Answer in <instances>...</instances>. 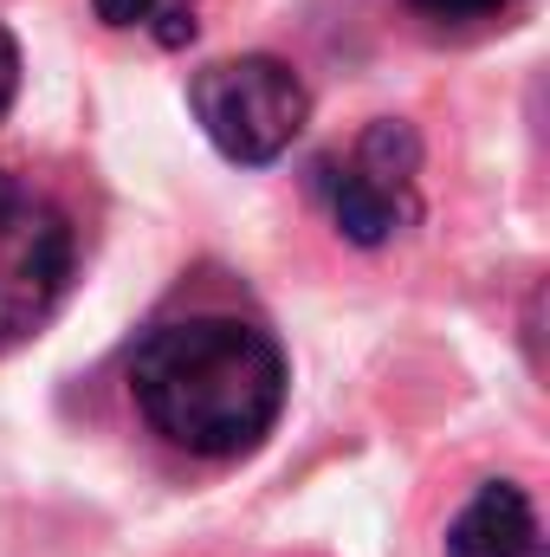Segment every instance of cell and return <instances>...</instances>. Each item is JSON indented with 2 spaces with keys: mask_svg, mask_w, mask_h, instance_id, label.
I'll list each match as a JSON object with an SVG mask.
<instances>
[{
  "mask_svg": "<svg viewBox=\"0 0 550 557\" xmlns=\"http://www.w3.org/2000/svg\"><path fill=\"white\" fill-rule=\"evenodd\" d=\"M130 396L162 441L201 460H234L273 434L285 409V357L247 318H175L137 344Z\"/></svg>",
  "mask_w": 550,
  "mask_h": 557,
  "instance_id": "cell-1",
  "label": "cell"
},
{
  "mask_svg": "<svg viewBox=\"0 0 550 557\" xmlns=\"http://www.w3.org/2000/svg\"><path fill=\"white\" fill-rule=\"evenodd\" d=\"M188 104L201 117L208 143L227 156V162H278L304 117H311V98L298 85V72L285 59H266V52H247V59H221L208 65L195 85H188Z\"/></svg>",
  "mask_w": 550,
  "mask_h": 557,
  "instance_id": "cell-2",
  "label": "cell"
},
{
  "mask_svg": "<svg viewBox=\"0 0 550 557\" xmlns=\"http://www.w3.org/2000/svg\"><path fill=\"white\" fill-rule=\"evenodd\" d=\"M72 221L26 175L0 169V350L26 344L72 285Z\"/></svg>",
  "mask_w": 550,
  "mask_h": 557,
  "instance_id": "cell-3",
  "label": "cell"
},
{
  "mask_svg": "<svg viewBox=\"0 0 550 557\" xmlns=\"http://www.w3.org/2000/svg\"><path fill=\"white\" fill-rule=\"evenodd\" d=\"M414 169H421V143L409 124H370L350 156H324L317 162V195L337 221L343 240L357 247H383L421 214L414 201Z\"/></svg>",
  "mask_w": 550,
  "mask_h": 557,
  "instance_id": "cell-4",
  "label": "cell"
},
{
  "mask_svg": "<svg viewBox=\"0 0 550 557\" xmlns=\"http://www.w3.org/2000/svg\"><path fill=\"white\" fill-rule=\"evenodd\" d=\"M447 557H538V512L525 486L486 480L447 525Z\"/></svg>",
  "mask_w": 550,
  "mask_h": 557,
  "instance_id": "cell-5",
  "label": "cell"
},
{
  "mask_svg": "<svg viewBox=\"0 0 550 557\" xmlns=\"http://www.w3.org/2000/svg\"><path fill=\"white\" fill-rule=\"evenodd\" d=\"M104 26H149L162 46L195 39V0H91Z\"/></svg>",
  "mask_w": 550,
  "mask_h": 557,
  "instance_id": "cell-6",
  "label": "cell"
},
{
  "mask_svg": "<svg viewBox=\"0 0 550 557\" xmlns=\"http://www.w3.org/2000/svg\"><path fill=\"white\" fill-rule=\"evenodd\" d=\"M427 20H492V13H505V7H518V0H414Z\"/></svg>",
  "mask_w": 550,
  "mask_h": 557,
  "instance_id": "cell-7",
  "label": "cell"
},
{
  "mask_svg": "<svg viewBox=\"0 0 550 557\" xmlns=\"http://www.w3.org/2000/svg\"><path fill=\"white\" fill-rule=\"evenodd\" d=\"M13 98H20V46H13V33L0 26V117L13 111Z\"/></svg>",
  "mask_w": 550,
  "mask_h": 557,
  "instance_id": "cell-8",
  "label": "cell"
}]
</instances>
